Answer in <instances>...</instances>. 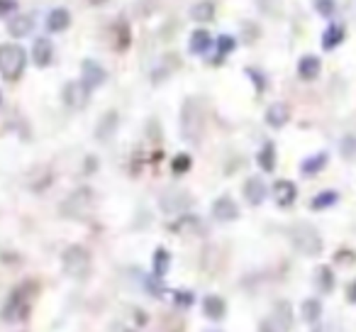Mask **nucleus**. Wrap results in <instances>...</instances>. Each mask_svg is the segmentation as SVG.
<instances>
[{
    "label": "nucleus",
    "instance_id": "2",
    "mask_svg": "<svg viewBox=\"0 0 356 332\" xmlns=\"http://www.w3.org/2000/svg\"><path fill=\"white\" fill-rule=\"evenodd\" d=\"M288 237H291L293 249H296L298 254H302V257H320L322 249H325L322 235L317 232V228L310 223H296L288 230Z\"/></svg>",
    "mask_w": 356,
    "mask_h": 332
},
{
    "label": "nucleus",
    "instance_id": "44",
    "mask_svg": "<svg viewBox=\"0 0 356 332\" xmlns=\"http://www.w3.org/2000/svg\"><path fill=\"white\" fill-rule=\"evenodd\" d=\"M0 103H3V93H0Z\"/></svg>",
    "mask_w": 356,
    "mask_h": 332
},
{
    "label": "nucleus",
    "instance_id": "16",
    "mask_svg": "<svg viewBox=\"0 0 356 332\" xmlns=\"http://www.w3.org/2000/svg\"><path fill=\"white\" fill-rule=\"evenodd\" d=\"M330 164V154L327 152H317V154H310L300 161V174L302 176H317L320 171H325V166Z\"/></svg>",
    "mask_w": 356,
    "mask_h": 332
},
{
    "label": "nucleus",
    "instance_id": "43",
    "mask_svg": "<svg viewBox=\"0 0 356 332\" xmlns=\"http://www.w3.org/2000/svg\"><path fill=\"white\" fill-rule=\"evenodd\" d=\"M124 332H139V330H124Z\"/></svg>",
    "mask_w": 356,
    "mask_h": 332
},
{
    "label": "nucleus",
    "instance_id": "7",
    "mask_svg": "<svg viewBox=\"0 0 356 332\" xmlns=\"http://www.w3.org/2000/svg\"><path fill=\"white\" fill-rule=\"evenodd\" d=\"M90 100V88L83 84V81H71V84L64 86V103L69 105V108H86Z\"/></svg>",
    "mask_w": 356,
    "mask_h": 332
},
{
    "label": "nucleus",
    "instance_id": "13",
    "mask_svg": "<svg viewBox=\"0 0 356 332\" xmlns=\"http://www.w3.org/2000/svg\"><path fill=\"white\" fill-rule=\"evenodd\" d=\"M213 218L218 223H234L239 218V205L237 200H232L229 196H220L213 203Z\"/></svg>",
    "mask_w": 356,
    "mask_h": 332
},
{
    "label": "nucleus",
    "instance_id": "31",
    "mask_svg": "<svg viewBox=\"0 0 356 332\" xmlns=\"http://www.w3.org/2000/svg\"><path fill=\"white\" fill-rule=\"evenodd\" d=\"M191 166H193V159H191V154H186V152L176 154V157L171 159V171H173V174H176V176L188 174Z\"/></svg>",
    "mask_w": 356,
    "mask_h": 332
},
{
    "label": "nucleus",
    "instance_id": "3",
    "mask_svg": "<svg viewBox=\"0 0 356 332\" xmlns=\"http://www.w3.org/2000/svg\"><path fill=\"white\" fill-rule=\"evenodd\" d=\"M205 132V110L198 98H188L181 108V134L186 142L198 144Z\"/></svg>",
    "mask_w": 356,
    "mask_h": 332
},
{
    "label": "nucleus",
    "instance_id": "23",
    "mask_svg": "<svg viewBox=\"0 0 356 332\" xmlns=\"http://www.w3.org/2000/svg\"><path fill=\"white\" fill-rule=\"evenodd\" d=\"M334 283H337V278H334V271H332V267H317V271H315V288L322 293V296H327V293H332L334 291Z\"/></svg>",
    "mask_w": 356,
    "mask_h": 332
},
{
    "label": "nucleus",
    "instance_id": "14",
    "mask_svg": "<svg viewBox=\"0 0 356 332\" xmlns=\"http://www.w3.org/2000/svg\"><path fill=\"white\" fill-rule=\"evenodd\" d=\"M203 315L208 317V320L218 322L222 320L225 315H227V303H225L222 296H218V293H210V296L203 298Z\"/></svg>",
    "mask_w": 356,
    "mask_h": 332
},
{
    "label": "nucleus",
    "instance_id": "9",
    "mask_svg": "<svg viewBox=\"0 0 356 332\" xmlns=\"http://www.w3.org/2000/svg\"><path fill=\"white\" fill-rule=\"evenodd\" d=\"M118 127H120V115H118V110H108V113H103V118L95 122V129H93V134H95V139L98 142H110V139L115 137V132H118Z\"/></svg>",
    "mask_w": 356,
    "mask_h": 332
},
{
    "label": "nucleus",
    "instance_id": "1",
    "mask_svg": "<svg viewBox=\"0 0 356 332\" xmlns=\"http://www.w3.org/2000/svg\"><path fill=\"white\" fill-rule=\"evenodd\" d=\"M37 291H40V286H37L35 281L20 283V286L10 293V298H8L6 306H3V320H8V322L27 320V317H30L32 301H35Z\"/></svg>",
    "mask_w": 356,
    "mask_h": 332
},
{
    "label": "nucleus",
    "instance_id": "30",
    "mask_svg": "<svg viewBox=\"0 0 356 332\" xmlns=\"http://www.w3.org/2000/svg\"><path fill=\"white\" fill-rule=\"evenodd\" d=\"M234 47H237V40L234 37H229V35H222V37H218L215 40V49H218V56H215V61H222L227 54H232L234 52Z\"/></svg>",
    "mask_w": 356,
    "mask_h": 332
},
{
    "label": "nucleus",
    "instance_id": "10",
    "mask_svg": "<svg viewBox=\"0 0 356 332\" xmlns=\"http://www.w3.org/2000/svg\"><path fill=\"white\" fill-rule=\"evenodd\" d=\"M271 325L276 327L278 332H291L293 330V306L291 301H276L271 310Z\"/></svg>",
    "mask_w": 356,
    "mask_h": 332
},
{
    "label": "nucleus",
    "instance_id": "18",
    "mask_svg": "<svg viewBox=\"0 0 356 332\" xmlns=\"http://www.w3.org/2000/svg\"><path fill=\"white\" fill-rule=\"evenodd\" d=\"M320 71H322L320 56H315V54L300 56V61H298V76H300L302 81H315L317 76H320Z\"/></svg>",
    "mask_w": 356,
    "mask_h": 332
},
{
    "label": "nucleus",
    "instance_id": "20",
    "mask_svg": "<svg viewBox=\"0 0 356 332\" xmlns=\"http://www.w3.org/2000/svg\"><path fill=\"white\" fill-rule=\"evenodd\" d=\"M344 37H346L344 25H337V22H332V25L327 27L325 32H322V49H325V52H334L337 47L344 42Z\"/></svg>",
    "mask_w": 356,
    "mask_h": 332
},
{
    "label": "nucleus",
    "instance_id": "40",
    "mask_svg": "<svg viewBox=\"0 0 356 332\" xmlns=\"http://www.w3.org/2000/svg\"><path fill=\"white\" fill-rule=\"evenodd\" d=\"M312 332H334V325H320V327H315Z\"/></svg>",
    "mask_w": 356,
    "mask_h": 332
},
{
    "label": "nucleus",
    "instance_id": "11",
    "mask_svg": "<svg viewBox=\"0 0 356 332\" xmlns=\"http://www.w3.org/2000/svg\"><path fill=\"white\" fill-rule=\"evenodd\" d=\"M271 196H273V200H276V205L291 208V205L298 200V186L288 179H278L276 184L271 186Z\"/></svg>",
    "mask_w": 356,
    "mask_h": 332
},
{
    "label": "nucleus",
    "instance_id": "33",
    "mask_svg": "<svg viewBox=\"0 0 356 332\" xmlns=\"http://www.w3.org/2000/svg\"><path fill=\"white\" fill-rule=\"evenodd\" d=\"M312 6L322 17H332L337 13V0H312Z\"/></svg>",
    "mask_w": 356,
    "mask_h": 332
},
{
    "label": "nucleus",
    "instance_id": "21",
    "mask_svg": "<svg viewBox=\"0 0 356 332\" xmlns=\"http://www.w3.org/2000/svg\"><path fill=\"white\" fill-rule=\"evenodd\" d=\"M322 301L320 298H305L300 306V317L302 322H307V325H317V322L322 320Z\"/></svg>",
    "mask_w": 356,
    "mask_h": 332
},
{
    "label": "nucleus",
    "instance_id": "38",
    "mask_svg": "<svg viewBox=\"0 0 356 332\" xmlns=\"http://www.w3.org/2000/svg\"><path fill=\"white\" fill-rule=\"evenodd\" d=\"M346 303H351V306H356V278L346 286Z\"/></svg>",
    "mask_w": 356,
    "mask_h": 332
},
{
    "label": "nucleus",
    "instance_id": "22",
    "mask_svg": "<svg viewBox=\"0 0 356 332\" xmlns=\"http://www.w3.org/2000/svg\"><path fill=\"white\" fill-rule=\"evenodd\" d=\"M213 35H210L208 30H195L193 35H191V42H188V49H191V54H198V56H203V54H208V49H213Z\"/></svg>",
    "mask_w": 356,
    "mask_h": 332
},
{
    "label": "nucleus",
    "instance_id": "34",
    "mask_svg": "<svg viewBox=\"0 0 356 332\" xmlns=\"http://www.w3.org/2000/svg\"><path fill=\"white\" fill-rule=\"evenodd\" d=\"M173 303H176L178 308H191L195 303V293L186 291V288H181V291H173Z\"/></svg>",
    "mask_w": 356,
    "mask_h": 332
},
{
    "label": "nucleus",
    "instance_id": "5",
    "mask_svg": "<svg viewBox=\"0 0 356 332\" xmlns=\"http://www.w3.org/2000/svg\"><path fill=\"white\" fill-rule=\"evenodd\" d=\"M90 252L81 244H71L61 254V267H64L66 276L71 278H86L90 274Z\"/></svg>",
    "mask_w": 356,
    "mask_h": 332
},
{
    "label": "nucleus",
    "instance_id": "24",
    "mask_svg": "<svg viewBox=\"0 0 356 332\" xmlns=\"http://www.w3.org/2000/svg\"><path fill=\"white\" fill-rule=\"evenodd\" d=\"M32 30H35V20H32L30 15H15L10 22H8V32H10L15 40L32 35Z\"/></svg>",
    "mask_w": 356,
    "mask_h": 332
},
{
    "label": "nucleus",
    "instance_id": "39",
    "mask_svg": "<svg viewBox=\"0 0 356 332\" xmlns=\"http://www.w3.org/2000/svg\"><path fill=\"white\" fill-rule=\"evenodd\" d=\"M259 332H278V330L271 325V320H264L261 325H259Z\"/></svg>",
    "mask_w": 356,
    "mask_h": 332
},
{
    "label": "nucleus",
    "instance_id": "8",
    "mask_svg": "<svg viewBox=\"0 0 356 332\" xmlns=\"http://www.w3.org/2000/svg\"><path fill=\"white\" fill-rule=\"evenodd\" d=\"M242 193H244V198H247V203L257 208V205H261L264 200L268 198V186L261 176H249L242 186Z\"/></svg>",
    "mask_w": 356,
    "mask_h": 332
},
{
    "label": "nucleus",
    "instance_id": "19",
    "mask_svg": "<svg viewBox=\"0 0 356 332\" xmlns=\"http://www.w3.org/2000/svg\"><path fill=\"white\" fill-rule=\"evenodd\" d=\"M276 144L273 142H264L261 149L257 152V164H259V169L266 171V174H273L276 171Z\"/></svg>",
    "mask_w": 356,
    "mask_h": 332
},
{
    "label": "nucleus",
    "instance_id": "17",
    "mask_svg": "<svg viewBox=\"0 0 356 332\" xmlns=\"http://www.w3.org/2000/svg\"><path fill=\"white\" fill-rule=\"evenodd\" d=\"M288 120H291V108H288L286 103H273L266 108V125L271 129H281L288 125Z\"/></svg>",
    "mask_w": 356,
    "mask_h": 332
},
{
    "label": "nucleus",
    "instance_id": "4",
    "mask_svg": "<svg viewBox=\"0 0 356 332\" xmlns=\"http://www.w3.org/2000/svg\"><path fill=\"white\" fill-rule=\"evenodd\" d=\"M27 54L20 45H0V76L6 81H17L25 74Z\"/></svg>",
    "mask_w": 356,
    "mask_h": 332
},
{
    "label": "nucleus",
    "instance_id": "28",
    "mask_svg": "<svg viewBox=\"0 0 356 332\" xmlns=\"http://www.w3.org/2000/svg\"><path fill=\"white\" fill-rule=\"evenodd\" d=\"M191 17H193L195 22H210L215 17V6L210 0H200V3H195V6L191 8Z\"/></svg>",
    "mask_w": 356,
    "mask_h": 332
},
{
    "label": "nucleus",
    "instance_id": "35",
    "mask_svg": "<svg viewBox=\"0 0 356 332\" xmlns=\"http://www.w3.org/2000/svg\"><path fill=\"white\" fill-rule=\"evenodd\" d=\"M247 76L254 81V84H257L259 93H264V90H266V76H264L261 71H259V69H247Z\"/></svg>",
    "mask_w": 356,
    "mask_h": 332
},
{
    "label": "nucleus",
    "instance_id": "15",
    "mask_svg": "<svg viewBox=\"0 0 356 332\" xmlns=\"http://www.w3.org/2000/svg\"><path fill=\"white\" fill-rule=\"evenodd\" d=\"M32 59H35V64L40 66V69L49 66L51 59H54V45H51V40H47V37H37L35 47H32Z\"/></svg>",
    "mask_w": 356,
    "mask_h": 332
},
{
    "label": "nucleus",
    "instance_id": "36",
    "mask_svg": "<svg viewBox=\"0 0 356 332\" xmlns=\"http://www.w3.org/2000/svg\"><path fill=\"white\" fill-rule=\"evenodd\" d=\"M334 262L337 264H354L356 262V254L351 249H341V252L334 254Z\"/></svg>",
    "mask_w": 356,
    "mask_h": 332
},
{
    "label": "nucleus",
    "instance_id": "6",
    "mask_svg": "<svg viewBox=\"0 0 356 332\" xmlns=\"http://www.w3.org/2000/svg\"><path fill=\"white\" fill-rule=\"evenodd\" d=\"M159 205H161V210L166 215H184L193 205V198L186 191H166L161 196V200H159Z\"/></svg>",
    "mask_w": 356,
    "mask_h": 332
},
{
    "label": "nucleus",
    "instance_id": "32",
    "mask_svg": "<svg viewBox=\"0 0 356 332\" xmlns=\"http://www.w3.org/2000/svg\"><path fill=\"white\" fill-rule=\"evenodd\" d=\"M339 154L346 159V161H354L356 159V137L354 134H344L339 139Z\"/></svg>",
    "mask_w": 356,
    "mask_h": 332
},
{
    "label": "nucleus",
    "instance_id": "42",
    "mask_svg": "<svg viewBox=\"0 0 356 332\" xmlns=\"http://www.w3.org/2000/svg\"><path fill=\"white\" fill-rule=\"evenodd\" d=\"M208 332H222V330H208Z\"/></svg>",
    "mask_w": 356,
    "mask_h": 332
},
{
    "label": "nucleus",
    "instance_id": "12",
    "mask_svg": "<svg viewBox=\"0 0 356 332\" xmlns=\"http://www.w3.org/2000/svg\"><path fill=\"white\" fill-rule=\"evenodd\" d=\"M105 79H108V74H105V69L98 64V61L86 59L83 64H81V81H83L90 90L100 88V86L105 84Z\"/></svg>",
    "mask_w": 356,
    "mask_h": 332
},
{
    "label": "nucleus",
    "instance_id": "26",
    "mask_svg": "<svg viewBox=\"0 0 356 332\" xmlns=\"http://www.w3.org/2000/svg\"><path fill=\"white\" fill-rule=\"evenodd\" d=\"M339 203V191H334V189H327V191H320L317 196H312V200H310V210H330L332 205H337Z\"/></svg>",
    "mask_w": 356,
    "mask_h": 332
},
{
    "label": "nucleus",
    "instance_id": "29",
    "mask_svg": "<svg viewBox=\"0 0 356 332\" xmlns=\"http://www.w3.org/2000/svg\"><path fill=\"white\" fill-rule=\"evenodd\" d=\"M176 66H178V56L176 54H168V56H163V61L161 64H159V69H154V74H152V81H163L166 79L168 74H171V71H176Z\"/></svg>",
    "mask_w": 356,
    "mask_h": 332
},
{
    "label": "nucleus",
    "instance_id": "27",
    "mask_svg": "<svg viewBox=\"0 0 356 332\" xmlns=\"http://www.w3.org/2000/svg\"><path fill=\"white\" fill-rule=\"evenodd\" d=\"M168 267H171V254H168L163 247H159L152 257V274L156 278H163L168 274Z\"/></svg>",
    "mask_w": 356,
    "mask_h": 332
},
{
    "label": "nucleus",
    "instance_id": "25",
    "mask_svg": "<svg viewBox=\"0 0 356 332\" xmlns=\"http://www.w3.org/2000/svg\"><path fill=\"white\" fill-rule=\"evenodd\" d=\"M69 25H71V15L66 8H56V10H51L47 15V30L49 32H64L69 30Z\"/></svg>",
    "mask_w": 356,
    "mask_h": 332
},
{
    "label": "nucleus",
    "instance_id": "37",
    "mask_svg": "<svg viewBox=\"0 0 356 332\" xmlns=\"http://www.w3.org/2000/svg\"><path fill=\"white\" fill-rule=\"evenodd\" d=\"M17 10V0H0V17L10 15Z\"/></svg>",
    "mask_w": 356,
    "mask_h": 332
},
{
    "label": "nucleus",
    "instance_id": "41",
    "mask_svg": "<svg viewBox=\"0 0 356 332\" xmlns=\"http://www.w3.org/2000/svg\"><path fill=\"white\" fill-rule=\"evenodd\" d=\"M90 6H103V3H108V0H88Z\"/></svg>",
    "mask_w": 356,
    "mask_h": 332
}]
</instances>
